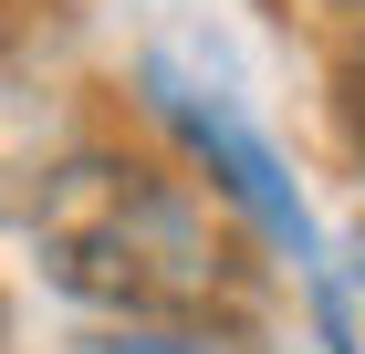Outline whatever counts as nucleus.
Instances as JSON below:
<instances>
[{"label": "nucleus", "instance_id": "obj_6", "mask_svg": "<svg viewBox=\"0 0 365 354\" xmlns=\"http://www.w3.org/2000/svg\"><path fill=\"white\" fill-rule=\"evenodd\" d=\"M355 292H365V250H355Z\"/></svg>", "mask_w": 365, "mask_h": 354}, {"label": "nucleus", "instance_id": "obj_3", "mask_svg": "<svg viewBox=\"0 0 365 354\" xmlns=\"http://www.w3.org/2000/svg\"><path fill=\"white\" fill-rule=\"evenodd\" d=\"M63 354H220V333H198V323H105V333H84Z\"/></svg>", "mask_w": 365, "mask_h": 354}, {"label": "nucleus", "instance_id": "obj_1", "mask_svg": "<svg viewBox=\"0 0 365 354\" xmlns=\"http://www.w3.org/2000/svg\"><path fill=\"white\" fill-rule=\"evenodd\" d=\"M21 250L42 261L63 302L105 323H220L251 302V250L198 198L188 177L125 157V146H73L31 177L21 198Z\"/></svg>", "mask_w": 365, "mask_h": 354}, {"label": "nucleus", "instance_id": "obj_5", "mask_svg": "<svg viewBox=\"0 0 365 354\" xmlns=\"http://www.w3.org/2000/svg\"><path fill=\"white\" fill-rule=\"evenodd\" d=\"M313 11H344V21H365V0H313Z\"/></svg>", "mask_w": 365, "mask_h": 354}, {"label": "nucleus", "instance_id": "obj_2", "mask_svg": "<svg viewBox=\"0 0 365 354\" xmlns=\"http://www.w3.org/2000/svg\"><path fill=\"white\" fill-rule=\"evenodd\" d=\"M146 83H157V115H168L178 136L198 146V167L220 177V198H240V209H251L261 229L292 250V261H313V209L292 198V177H282V157H272V146H261V136H251V125H240L230 105H198L178 73H146Z\"/></svg>", "mask_w": 365, "mask_h": 354}, {"label": "nucleus", "instance_id": "obj_4", "mask_svg": "<svg viewBox=\"0 0 365 354\" xmlns=\"http://www.w3.org/2000/svg\"><path fill=\"white\" fill-rule=\"evenodd\" d=\"M334 125H344V146H355V167H365V31L334 53Z\"/></svg>", "mask_w": 365, "mask_h": 354}]
</instances>
